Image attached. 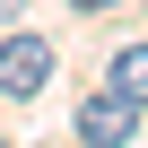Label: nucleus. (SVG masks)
Segmentation results:
<instances>
[{"mask_svg":"<svg viewBox=\"0 0 148 148\" xmlns=\"http://www.w3.org/2000/svg\"><path fill=\"white\" fill-rule=\"evenodd\" d=\"M52 87V35H0V96H44Z\"/></svg>","mask_w":148,"mask_h":148,"instance_id":"f257e3e1","label":"nucleus"},{"mask_svg":"<svg viewBox=\"0 0 148 148\" xmlns=\"http://www.w3.org/2000/svg\"><path fill=\"white\" fill-rule=\"evenodd\" d=\"M131 131H139V105L131 96H113V87L79 96V139L87 148H131Z\"/></svg>","mask_w":148,"mask_h":148,"instance_id":"f03ea898","label":"nucleus"},{"mask_svg":"<svg viewBox=\"0 0 148 148\" xmlns=\"http://www.w3.org/2000/svg\"><path fill=\"white\" fill-rule=\"evenodd\" d=\"M105 87H113V96H131V105H148V44H122V52H113Z\"/></svg>","mask_w":148,"mask_h":148,"instance_id":"7ed1b4c3","label":"nucleus"},{"mask_svg":"<svg viewBox=\"0 0 148 148\" xmlns=\"http://www.w3.org/2000/svg\"><path fill=\"white\" fill-rule=\"evenodd\" d=\"M70 9H87V18H96V9H122V0H70Z\"/></svg>","mask_w":148,"mask_h":148,"instance_id":"20e7f679","label":"nucleus"},{"mask_svg":"<svg viewBox=\"0 0 148 148\" xmlns=\"http://www.w3.org/2000/svg\"><path fill=\"white\" fill-rule=\"evenodd\" d=\"M0 148H9V139H0Z\"/></svg>","mask_w":148,"mask_h":148,"instance_id":"39448f33","label":"nucleus"}]
</instances>
